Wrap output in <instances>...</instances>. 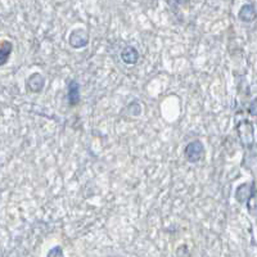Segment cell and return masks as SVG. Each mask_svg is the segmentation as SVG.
<instances>
[{
  "label": "cell",
  "instance_id": "6",
  "mask_svg": "<svg viewBox=\"0 0 257 257\" xmlns=\"http://www.w3.org/2000/svg\"><path fill=\"white\" fill-rule=\"evenodd\" d=\"M238 18L243 22H252L256 18V7H254L253 3H248L242 6V8L239 9V12H238Z\"/></svg>",
  "mask_w": 257,
  "mask_h": 257
},
{
  "label": "cell",
  "instance_id": "9",
  "mask_svg": "<svg viewBox=\"0 0 257 257\" xmlns=\"http://www.w3.org/2000/svg\"><path fill=\"white\" fill-rule=\"evenodd\" d=\"M12 50L13 44L11 41H3L0 44V66H4L9 61L11 54H12Z\"/></svg>",
  "mask_w": 257,
  "mask_h": 257
},
{
  "label": "cell",
  "instance_id": "10",
  "mask_svg": "<svg viewBox=\"0 0 257 257\" xmlns=\"http://www.w3.org/2000/svg\"><path fill=\"white\" fill-rule=\"evenodd\" d=\"M63 249H62L61 245H56V247H53L49 252H48L47 256L48 257H62L63 256Z\"/></svg>",
  "mask_w": 257,
  "mask_h": 257
},
{
  "label": "cell",
  "instance_id": "1",
  "mask_svg": "<svg viewBox=\"0 0 257 257\" xmlns=\"http://www.w3.org/2000/svg\"><path fill=\"white\" fill-rule=\"evenodd\" d=\"M185 158L190 164H196L203 158L205 156V146L201 141H193L187 146L184 151Z\"/></svg>",
  "mask_w": 257,
  "mask_h": 257
},
{
  "label": "cell",
  "instance_id": "11",
  "mask_svg": "<svg viewBox=\"0 0 257 257\" xmlns=\"http://www.w3.org/2000/svg\"><path fill=\"white\" fill-rule=\"evenodd\" d=\"M248 112L252 114V116H256V99L251 103V105H249V108H248Z\"/></svg>",
  "mask_w": 257,
  "mask_h": 257
},
{
  "label": "cell",
  "instance_id": "7",
  "mask_svg": "<svg viewBox=\"0 0 257 257\" xmlns=\"http://www.w3.org/2000/svg\"><path fill=\"white\" fill-rule=\"evenodd\" d=\"M121 59L122 62H125L126 64H135L138 61H139V53L135 49L134 47H126L123 48L122 52H121Z\"/></svg>",
  "mask_w": 257,
  "mask_h": 257
},
{
  "label": "cell",
  "instance_id": "12",
  "mask_svg": "<svg viewBox=\"0 0 257 257\" xmlns=\"http://www.w3.org/2000/svg\"><path fill=\"white\" fill-rule=\"evenodd\" d=\"M178 6H187L189 3V0H174Z\"/></svg>",
  "mask_w": 257,
  "mask_h": 257
},
{
  "label": "cell",
  "instance_id": "4",
  "mask_svg": "<svg viewBox=\"0 0 257 257\" xmlns=\"http://www.w3.org/2000/svg\"><path fill=\"white\" fill-rule=\"evenodd\" d=\"M256 194V187H254V181L251 183H243L235 190V199L240 203H247L248 199L252 196Z\"/></svg>",
  "mask_w": 257,
  "mask_h": 257
},
{
  "label": "cell",
  "instance_id": "5",
  "mask_svg": "<svg viewBox=\"0 0 257 257\" xmlns=\"http://www.w3.org/2000/svg\"><path fill=\"white\" fill-rule=\"evenodd\" d=\"M45 85V79L41 73L35 72L32 73L31 76H29L27 79V89H29L31 93H41L43 89H44Z\"/></svg>",
  "mask_w": 257,
  "mask_h": 257
},
{
  "label": "cell",
  "instance_id": "2",
  "mask_svg": "<svg viewBox=\"0 0 257 257\" xmlns=\"http://www.w3.org/2000/svg\"><path fill=\"white\" fill-rule=\"evenodd\" d=\"M238 134L239 139L244 147L252 148L254 144V135H253V125L248 120H243L238 123Z\"/></svg>",
  "mask_w": 257,
  "mask_h": 257
},
{
  "label": "cell",
  "instance_id": "8",
  "mask_svg": "<svg viewBox=\"0 0 257 257\" xmlns=\"http://www.w3.org/2000/svg\"><path fill=\"white\" fill-rule=\"evenodd\" d=\"M67 98L70 105H77L80 102V85L77 84L76 81H71L70 85H68V90H67Z\"/></svg>",
  "mask_w": 257,
  "mask_h": 257
},
{
  "label": "cell",
  "instance_id": "3",
  "mask_svg": "<svg viewBox=\"0 0 257 257\" xmlns=\"http://www.w3.org/2000/svg\"><path fill=\"white\" fill-rule=\"evenodd\" d=\"M68 43L73 49H81L89 44V34L84 29L73 30L68 36Z\"/></svg>",
  "mask_w": 257,
  "mask_h": 257
}]
</instances>
